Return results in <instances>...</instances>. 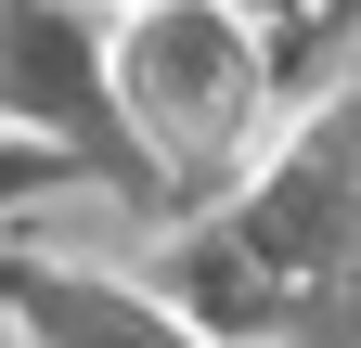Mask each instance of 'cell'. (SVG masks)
<instances>
[{
    "mask_svg": "<svg viewBox=\"0 0 361 348\" xmlns=\"http://www.w3.org/2000/svg\"><path fill=\"white\" fill-rule=\"evenodd\" d=\"M233 13H245V0H233Z\"/></svg>",
    "mask_w": 361,
    "mask_h": 348,
    "instance_id": "cell-3",
    "label": "cell"
},
{
    "mask_svg": "<svg viewBox=\"0 0 361 348\" xmlns=\"http://www.w3.org/2000/svg\"><path fill=\"white\" fill-rule=\"evenodd\" d=\"M13 310H26L39 348H194L168 310H142L116 284H78V271H13Z\"/></svg>",
    "mask_w": 361,
    "mask_h": 348,
    "instance_id": "cell-2",
    "label": "cell"
},
{
    "mask_svg": "<svg viewBox=\"0 0 361 348\" xmlns=\"http://www.w3.org/2000/svg\"><path fill=\"white\" fill-rule=\"evenodd\" d=\"M104 91L142 129V155L194 194L233 181L258 116H271V77H258V39H245L233 0H129L116 39H104Z\"/></svg>",
    "mask_w": 361,
    "mask_h": 348,
    "instance_id": "cell-1",
    "label": "cell"
}]
</instances>
